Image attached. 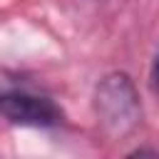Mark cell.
Returning a JSON list of instances; mask_svg holds the SVG:
<instances>
[{"mask_svg": "<svg viewBox=\"0 0 159 159\" xmlns=\"http://www.w3.org/2000/svg\"><path fill=\"white\" fill-rule=\"evenodd\" d=\"M94 112L112 137H127L142 122V102L127 72H109L94 87Z\"/></svg>", "mask_w": 159, "mask_h": 159, "instance_id": "obj_1", "label": "cell"}, {"mask_svg": "<svg viewBox=\"0 0 159 159\" xmlns=\"http://www.w3.org/2000/svg\"><path fill=\"white\" fill-rule=\"evenodd\" d=\"M0 107H2V117L10 124H20V127L52 129L65 122V112L52 97L30 89H5L0 97Z\"/></svg>", "mask_w": 159, "mask_h": 159, "instance_id": "obj_2", "label": "cell"}, {"mask_svg": "<svg viewBox=\"0 0 159 159\" xmlns=\"http://www.w3.org/2000/svg\"><path fill=\"white\" fill-rule=\"evenodd\" d=\"M152 87H154V92L159 94V52H157V57H154V62H152Z\"/></svg>", "mask_w": 159, "mask_h": 159, "instance_id": "obj_3", "label": "cell"}]
</instances>
